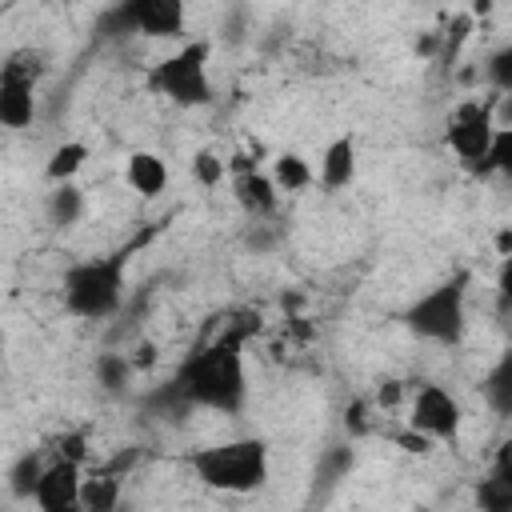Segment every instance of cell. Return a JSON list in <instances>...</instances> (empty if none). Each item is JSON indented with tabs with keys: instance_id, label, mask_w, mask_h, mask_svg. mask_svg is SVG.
Returning a JSON list of instances; mask_svg holds the SVG:
<instances>
[{
	"instance_id": "1",
	"label": "cell",
	"mask_w": 512,
	"mask_h": 512,
	"mask_svg": "<svg viewBox=\"0 0 512 512\" xmlns=\"http://www.w3.org/2000/svg\"><path fill=\"white\" fill-rule=\"evenodd\" d=\"M248 332H256V320H248L244 328H228L212 344L192 352L176 368V376L164 384V392H156V400L176 408H212V412L236 416L248 400V372H244Z\"/></svg>"
},
{
	"instance_id": "2",
	"label": "cell",
	"mask_w": 512,
	"mask_h": 512,
	"mask_svg": "<svg viewBox=\"0 0 512 512\" xmlns=\"http://www.w3.org/2000/svg\"><path fill=\"white\" fill-rule=\"evenodd\" d=\"M128 260H132V248H116L108 256L76 260L60 280L64 308L80 320H108L124 300Z\"/></svg>"
},
{
	"instance_id": "3",
	"label": "cell",
	"mask_w": 512,
	"mask_h": 512,
	"mask_svg": "<svg viewBox=\"0 0 512 512\" xmlns=\"http://www.w3.org/2000/svg\"><path fill=\"white\" fill-rule=\"evenodd\" d=\"M188 468L212 492H256L268 480V444L260 436L208 444L188 456Z\"/></svg>"
},
{
	"instance_id": "4",
	"label": "cell",
	"mask_w": 512,
	"mask_h": 512,
	"mask_svg": "<svg viewBox=\"0 0 512 512\" xmlns=\"http://www.w3.org/2000/svg\"><path fill=\"white\" fill-rule=\"evenodd\" d=\"M468 284H472L468 272H452L448 280L420 292L404 308L408 332H416L420 340H432V344H448V348L460 344L464 324H468Z\"/></svg>"
},
{
	"instance_id": "5",
	"label": "cell",
	"mask_w": 512,
	"mask_h": 512,
	"mask_svg": "<svg viewBox=\"0 0 512 512\" xmlns=\"http://www.w3.org/2000/svg\"><path fill=\"white\" fill-rule=\"evenodd\" d=\"M148 92L164 96L176 108H204L212 104V80H208V40H192L176 48L172 56L156 60L148 68Z\"/></svg>"
},
{
	"instance_id": "6",
	"label": "cell",
	"mask_w": 512,
	"mask_h": 512,
	"mask_svg": "<svg viewBox=\"0 0 512 512\" xmlns=\"http://www.w3.org/2000/svg\"><path fill=\"white\" fill-rule=\"evenodd\" d=\"M48 60L36 48H16L0 64V124L28 128L36 116V84L44 80Z\"/></svg>"
},
{
	"instance_id": "7",
	"label": "cell",
	"mask_w": 512,
	"mask_h": 512,
	"mask_svg": "<svg viewBox=\"0 0 512 512\" xmlns=\"http://www.w3.org/2000/svg\"><path fill=\"white\" fill-rule=\"evenodd\" d=\"M188 24V0H120L100 16L104 36L140 32L148 40H180Z\"/></svg>"
},
{
	"instance_id": "8",
	"label": "cell",
	"mask_w": 512,
	"mask_h": 512,
	"mask_svg": "<svg viewBox=\"0 0 512 512\" xmlns=\"http://www.w3.org/2000/svg\"><path fill=\"white\" fill-rule=\"evenodd\" d=\"M492 136H496V116H492V104L488 100H464L448 128H444V144L456 152V160L484 176L488 172V148H492Z\"/></svg>"
},
{
	"instance_id": "9",
	"label": "cell",
	"mask_w": 512,
	"mask_h": 512,
	"mask_svg": "<svg viewBox=\"0 0 512 512\" xmlns=\"http://www.w3.org/2000/svg\"><path fill=\"white\" fill-rule=\"evenodd\" d=\"M460 420H464L460 400H456L448 388H440V384H420V388L412 392L408 424L420 428L424 436H432V440H456V436H460Z\"/></svg>"
},
{
	"instance_id": "10",
	"label": "cell",
	"mask_w": 512,
	"mask_h": 512,
	"mask_svg": "<svg viewBox=\"0 0 512 512\" xmlns=\"http://www.w3.org/2000/svg\"><path fill=\"white\" fill-rule=\"evenodd\" d=\"M80 488H84V464L68 460V456H52L40 472L32 504L40 512H72V508H80Z\"/></svg>"
},
{
	"instance_id": "11",
	"label": "cell",
	"mask_w": 512,
	"mask_h": 512,
	"mask_svg": "<svg viewBox=\"0 0 512 512\" xmlns=\"http://www.w3.org/2000/svg\"><path fill=\"white\" fill-rule=\"evenodd\" d=\"M232 196H236V204H240L252 220H268V216L276 212V204H280V188H276L272 172H260L256 164L232 172Z\"/></svg>"
},
{
	"instance_id": "12",
	"label": "cell",
	"mask_w": 512,
	"mask_h": 512,
	"mask_svg": "<svg viewBox=\"0 0 512 512\" xmlns=\"http://www.w3.org/2000/svg\"><path fill=\"white\" fill-rule=\"evenodd\" d=\"M124 180H128L132 192H140L144 200H156V196L168 188V160H164L160 152L140 148V152H132V156L124 160Z\"/></svg>"
},
{
	"instance_id": "13",
	"label": "cell",
	"mask_w": 512,
	"mask_h": 512,
	"mask_svg": "<svg viewBox=\"0 0 512 512\" xmlns=\"http://www.w3.org/2000/svg\"><path fill=\"white\" fill-rule=\"evenodd\" d=\"M352 176H356V136L344 132L320 152V184L328 192H340L352 184Z\"/></svg>"
},
{
	"instance_id": "14",
	"label": "cell",
	"mask_w": 512,
	"mask_h": 512,
	"mask_svg": "<svg viewBox=\"0 0 512 512\" xmlns=\"http://www.w3.org/2000/svg\"><path fill=\"white\" fill-rule=\"evenodd\" d=\"M480 392H484V404H488L500 420H512V348H504V352L496 356V364L484 372Z\"/></svg>"
},
{
	"instance_id": "15",
	"label": "cell",
	"mask_w": 512,
	"mask_h": 512,
	"mask_svg": "<svg viewBox=\"0 0 512 512\" xmlns=\"http://www.w3.org/2000/svg\"><path fill=\"white\" fill-rule=\"evenodd\" d=\"M120 504V476L116 468H100L92 476H84V488H80V508L84 512H112Z\"/></svg>"
},
{
	"instance_id": "16",
	"label": "cell",
	"mask_w": 512,
	"mask_h": 512,
	"mask_svg": "<svg viewBox=\"0 0 512 512\" xmlns=\"http://www.w3.org/2000/svg\"><path fill=\"white\" fill-rule=\"evenodd\" d=\"M80 212H84V192H80L72 180L56 184V188L48 192V224H52V228H72V224L80 220Z\"/></svg>"
},
{
	"instance_id": "17",
	"label": "cell",
	"mask_w": 512,
	"mask_h": 512,
	"mask_svg": "<svg viewBox=\"0 0 512 512\" xmlns=\"http://www.w3.org/2000/svg\"><path fill=\"white\" fill-rule=\"evenodd\" d=\"M84 164H88V144L64 140V144L52 148V156H48V164H44V176H48L52 184H64V180H72Z\"/></svg>"
},
{
	"instance_id": "18",
	"label": "cell",
	"mask_w": 512,
	"mask_h": 512,
	"mask_svg": "<svg viewBox=\"0 0 512 512\" xmlns=\"http://www.w3.org/2000/svg\"><path fill=\"white\" fill-rule=\"evenodd\" d=\"M272 180H276L280 192H304L316 180V172H312V164L300 152H280L272 160Z\"/></svg>"
},
{
	"instance_id": "19",
	"label": "cell",
	"mask_w": 512,
	"mask_h": 512,
	"mask_svg": "<svg viewBox=\"0 0 512 512\" xmlns=\"http://www.w3.org/2000/svg\"><path fill=\"white\" fill-rule=\"evenodd\" d=\"M92 372H96V384H100L104 392H120V388L132 380L136 364H132V356H120V352H100V356H96V364H92Z\"/></svg>"
},
{
	"instance_id": "20",
	"label": "cell",
	"mask_w": 512,
	"mask_h": 512,
	"mask_svg": "<svg viewBox=\"0 0 512 512\" xmlns=\"http://www.w3.org/2000/svg\"><path fill=\"white\" fill-rule=\"evenodd\" d=\"M40 472H44L40 452H24V456L8 468V488H12V496H16V500H32V492H36V484H40Z\"/></svg>"
},
{
	"instance_id": "21",
	"label": "cell",
	"mask_w": 512,
	"mask_h": 512,
	"mask_svg": "<svg viewBox=\"0 0 512 512\" xmlns=\"http://www.w3.org/2000/svg\"><path fill=\"white\" fill-rule=\"evenodd\" d=\"M476 508H484V512H512V480L484 476L476 484Z\"/></svg>"
},
{
	"instance_id": "22",
	"label": "cell",
	"mask_w": 512,
	"mask_h": 512,
	"mask_svg": "<svg viewBox=\"0 0 512 512\" xmlns=\"http://www.w3.org/2000/svg\"><path fill=\"white\" fill-rule=\"evenodd\" d=\"M192 176H196L200 188H220L224 176H228V160L220 152H212V148H200L192 156Z\"/></svg>"
},
{
	"instance_id": "23",
	"label": "cell",
	"mask_w": 512,
	"mask_h": 512,
	"mask_svg": "<svg viewBox=\"0 0 512 512\" xmlns=\"http://www.w3.org/2000/svg\"><path fill=\"white\" fill-rule=\"evenodd\" d=\"M484 76H488V84H492L500 96H512V40H508V44H500V48L488 56Z\"/></svg>"
},
{
	"instance_id": "24",
	"label": "cell",
	"mask_w": 512,
	"mask_h": 512,
	"mask_svg": "<svg viewBox=\"0 0 512 512\" xmlns=\"http://www.w3.org/2000/svg\"><path fill=\"white\" fill-rule=\"evenodd\" d=\"M352 464H356V452H352V448H328V452L320 456V464H316V480L336 484V480H344V476L352 472Z\"/></svg>"
},
{
	"instance_id": "25",
	"label": "cell",
	"mask_w": 512,
	"mask_h": 512,
	"mask_svg": "<svg viewBox=\"0 0 512 512\" xmlns=\"http://www.w3.org/2000/svg\"><path fill=\"white\" fill-rule=\"evenodd\" d=\"M488 172H500L504 180H512V128H496L488 148Z\"/></svg>"
},
{
	"instance_id": "26",
	"label": "cell",
	"mask_w": 512,
	"mask_h": 512,
	"mask_svg": "<svg viewBox=\"0 0 512 512\" xmlns=\"http://www.w3.org/2000/svg\"><path fill=\"white\" fill-rule=\"evenodd\" d=\"M56 456H68V460H80V464H84V456H88V436H84V432H64V436L56 440Z\"/></svg>"
},
{
	"instance_id": "27",
	"label": "cell",
	"mask_w": 512,
	"mask_h": 512,
	"mask_svg": "<svg viewBox=\"0 0 512 512\" xmlns=\"http://www.w3.org/2000/svg\"><path fill=\"white\" fill-rule=\"evenodd\" d=\"M344 428H348L352 436H364V432H368V404H364V400H352V404L344 408Z\"/></svg>"
},
{
	"instance_id": "28",
	"label": "cell",
	"mask_w": 512,
	"mask_h": 512,
	"mask_svg": "<svg viewBox=\"0 0 512 512\" xmlns=\"http://www.w3.org/2000/svg\"><path fill=\"white\" fill-rule=\"evenodd\" d=\"M488 476H500V480H512V436L496 444V456H492V468Z\"/></svg>"
},
{
	"instance_id": "29",
	"label": "cell",
	"mask_w": 512,
	"mask_h": 512,
	"mask_svg": "<svg viewBox=\"0 0 512 512\" xmlns=\"http://www.w3.org/2000/svg\"><path fill=\"white\" fill-rule=\"evenodd\" d=\"M496 292H500V304L512 308V252L500 256V268H496Z\"/></svg>"
},
{
	"instance_id": "30",
	"label": "cell",
	"mask_w": 512,
	"mask_h": 512,
	"mask_svg": "<svg viewBox=\"0 0 512 512\" xmlns=\"http://www.w3.org/2000/svg\"><path fill=\"white\" fill-rule=\"evenodd\" d=\"M396 444H400L404 452H416V456H424V452L432 448V436H424L420 428H412V424H408V432H396Z\"/></svg>"
},
{
	"instance_id": "31",
	"label": "cell",
	"mask_w": 512,
	"mask_h": 512,
	"mask_svg": "<svg viewBox=\"0 0 512 512\" xmlns=\"http://www.w3.org/2000/svg\"><path fill=\"white\" fill-rule=\"evenodd\" d=\"M400 396H404V384H400V380H384L380 392H376V404H380V408H392Z\"/></svg>"
},
{
	"instance_id": "32",
	"label": "cell",
	"mask_w": 512,
	"mask_h": 512,
	"mask_svg": "<svg viewBox=\"0 0 512 512\" xmlns=\"http://www.w3.org/2000/svg\"><path fill=\"white\" fill-rule=\"evenodd\" d=\"M496 128H512V96H500V104H492Z\"/></svg>"
},
{
	"instance_id": "33",
	"label": "cell",
	"mask_w": 512,
	"mask_h": 512,
	"mask_svg": "<svg viewBox=\"0 0 512 512\" xmlns=\"http://www.w3.org/2000/svg\"><path fill=\"white\" fill-rule=\"evenodd\" d=\"M496 252H500V256L512 252V228H500V232H496Z\"/></svg>"
},
{
	"instance_id": "34",
	"label": "cell",
	"mask_w": 512,
	"mask_h": 512,
	"mask_svg": "<svg viewBox=\"0 0 512 512\" xmlns=\"http://www.w3.org/2000/svg\"><path fill=\"white\" fill-rule=\"evenodd\" d=\"M492 12V0H472V12L468 16H488Z\"/></svg>"
},
{
	"instance_id": "35",
	"label": "cell",
	"mask_w": 512,
	"mask_h": 512,
	"mask_svg": "<svg viewBox=\"0 0 512 512\" xmlns=\"http://www.w3.org/2000/svg\"><path fill=\"white\" fill-rule=\"evenodd\" d=\"M44 4H64V0H44Z\"/></svg>"
}]
</instances>
